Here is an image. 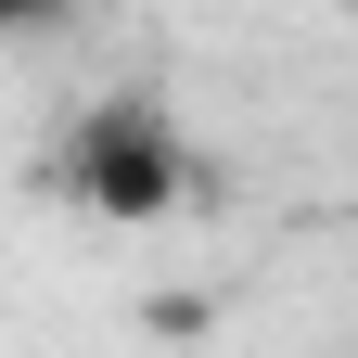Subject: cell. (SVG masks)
Returning <instances> with one entry per match:
<instances>
[{
  "instance_id": "7a4b0ae2",
  "label": "cell",
  "mask_w": 358,
  "mask_h": 358,
  "mask_svg": "<svg viewBox=\"0 0 358 358\" xmlns=\"http://www.w3.org/2000/svg\"><path fill=\"white\" fill-rule=\"evenodd\" d=\"M52 26H77V0H0V38H52Z\"/></svg>"
},
{
  "instance_id": "6da1fadb",
  "label": "cell",
  "mask_w": 358,
  "mask_h": 358,
  "mask_svg": "<svg viewBox=\"0 0 358 358\" xmlns=\"http://www.w3.org/2000/svg\"><path fill=\"white\" fill-rule=\"evenodd\" d=\"M52 192L77 217H103V231H154V217L192 205V128H179L154 90H103L52 141Z\"/></svg>"
}]
</instances>
